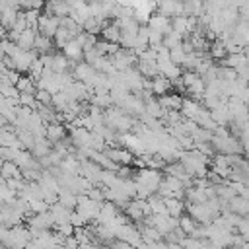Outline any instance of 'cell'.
I'll list each match as a JSON object with an SVG mask.
<instances>
[{
  "label": "cell",
  "instance_id": "cell-1",
  "mask_svg": "<svg viewBox=\"0 0 249 249\" xmlns=\"http://www.w3.org/2000/svg\"><path fill=\"white\" fill-rule=\"evenodd\" d=\"M109 58H111V64H113V68H115L117 72H123V70H126V68L136 66V60H138V56H136L130 49H123V47H121L115 54H111Z\"/></svg>",
  "mask_w": 249,
  "mask_h": 249
},
{
  "label": "cell",
  "instance_id": "cell-2",
  "mask_svg": "<svg viewBox=\"0 0 249 249\" xmlns=\"http://www.w3.org/2000/svg\"><path fill=\"white\" fill-rule=\"evenodd\" d=\"M185 212L196 222V224H210L216 216L210 212L208 204L202 202V204H195V202H185Z\"/></svg>",
  "mask_w": 249,
  "mask_h": 249
},
{
  "label": "cell",
  "instance_id": "cell-3",
  "mask_svg": "<svg viewBox=\"0 0 249 249\" xmlns=\"http://www.w3.org/2000/svg\"><path fill=\"white\" fill-rule=\"evenodd\" d=\"M103 154H105L113 163H117V165H130L132 160H134V154L128 152V150L123 148V146H105Z\"/></svg>",
  "mask_w": 249,
  "mask_h": 249
},
{
  "label": "cell",
  "instance_id": "cell-4",
  "mask_svg": "<svg viewBox=\"0 0 249 249\" xmlns=\"http://www.w3.org/2000/svg\"><path fill=\"white\" fill-rule=\"evenodd\" d=\"M58 25H60V18L51 16V14H39L35 29H37V33H41L45 37H53L54 31L58 29Z\"/></svg>",
  "mask_w": 249,
  "mask_h": 249
},
{
  "label": "cell",
  "instance_id": "cell-5",
  "mask_svg": "<svg viewBox=\"0 0 249 249\" xmlns=\"http://www.w3.org/2000/svg\"><path fill=\"white\" fill-rule=\"evenodd\" d=\"M80 175H82L84 179H88L91 185H99L101 167H99L93 160H82V161H80Z\"/></svg>",
  "mask_w": 249,
  "mask_h": 249
},
{
  "label": "cell",
  "instance_id": "cell-6",
  "mask_svg": "<svg viewBox=\"0 0 249 249\" xmlns=\"http://www.w3.org/2000/svg\"><path fill=\"white\" fill-rule=\"evenodd\" d=\"M156 8H158V14L169 19L175 16H181V0H156Z\"/></svg>",
  "mask_w": 249,
  "mask_h": 249
},
{
  "label": "cell",
  "instance_id": "cell-7",
  "mask_svg": "<svg viewBox=\"0 0 249 249\" xmlns=\"http://www.w3.org/2000/svg\"><path fill=\"white\" fill-rule=\"evenodd\" d=\"M121 210L113 204V202H109V200H103L101 202V206H99V214H97V224H111L115 218H117V214H119Z\"/></svg>",
  "mask_w": 249,
  "mask_h": 249
},
{
  "label": "cell",
  "instance_id": "cell-8",
  "mask_svg": "<svg viewBox=\"0 0 249 249\" xmlns=\"http://www.w3.org/2000/svg\"><path fill=\"white\" fill-rule=\"evenodd\" d=\"M171 89H173V88H171V80H169V78H163L161 74H158V76H154V78L150 80V91H152L154 97L163 95V93H169Z\"/></svg>",
  "mask_w": 249,
  "mask_h": 249
},
{
  "label": "cell",
  "instance_id": "cell-9",
  "mask_svg": "<svg viewBox=\"0 0 249 249\" xmlns=\"http://www.w3.org/2000/svg\"><path fill=\"white\" fill-rule=\"evenodd\" d=\"M66 134H68V132H66V126L60 124V123H47V124H45V138H47L51 144L60 142Z\"/></svg>",
  "mask_w": 249,
  "mask_h": 249
},
{
  "label": "cell",
  "instance_id": "cell-10",
  "mask_svg": "<svg viewBox=\"0 0 249 249\" xmlns=\"http://www.w3.org/2000/svg\"><path fill=\"white\" fill-rule=\"evenodd\" d=\"M43 8H45V14H51L56 18H66L70 14V6L64 0H47Z\"/></svg>",
  "mask_w": 249,
  "mask_h": 249
},
{
  "label": "cell",
  "instance_id": "cell-11",
  "mask_svg": "<svg viewBox=\"0 0 249 249\" xmlns=\"http://www.w3.org/2000/svg\"><path fill=\"white\" fill-rule=\"evenodd\" d=\"M204 12V0H181V16L198 18Z\"/></svg>",
  "mask_w": 249,
  "mask_h": 249
},
{
  "label": "cell",
  "instance_id": "cell-12",
  "mask_svg": "<svg viewBox=\"0 0 249 249\" xmlns=\"http://www.w3.org/2000/svg\"><path fill=\"white\" fill-rule=\"evenodd\" d=\"M146 25H148L150 29H156V31H160L161 35H165V33H169V31H171V23H169V18H165V16H161V14H154V16H148V21H146Z\"/></svg>",
  "mask_w": 249,
  "mask_h": 249
},
{
  "label": "cell",
  "instance_id": "cell-13",
  "mask_svg": "<svg viewBox=\"0 0 249 249\" xmlns=\"http://www.w3.org/2000/svg\"><path fill=\"white\" fill-rule=\"evenodd\" d=\"M200 107H202V103L198 101V99H193V97H183V101H181V109H179V113H181V117L183 119H195V115L200 111Z\"/></svg>",
  "mask_w": 249,
  "mask_h": 249
},
{
  "label": "cell",
  "instance_id": "cell-14",
  "mask_svg": "<svg viewBox=\"0 0 249 249\" xmlns=\"http://www.w3.org/2000/svg\"><path fill=\"white\" fill-rule=\"evenodd\" d=\"M228 210L233 212V214H237V216H247L249 214V198L239 196V195H233L228 200Z\"/></svg>",
  "mask_w": 249,
  "mask_h": 249
},
{
  "label": "cell",
  "instance_id": "cell-15",
  "mask_svg": "<svg viewBox=\"0 0 249 249\" xmlns=\"http://www.w3.org/2000/svg\"><path fill=\"white\" fill-rule=\"evenodd\" d=\"M70 62H82L84 60V51H82V47L74 41V39H70L64 47H62V51H60Z\"/></svg>",
  "mask_w": 249,
  "mask_h": 249
},
{
  "label": "cell",
  "instance_id": "cell-16",
  "mask_svg": "<svg viewBox=\"0 0 249 249\" xmlns=\"http://www.w3.org/2000/svg\"><path fill=\"white\" fill-rule=\"evenodd\" d=\"M156 99L161 109H175V111L181 109V101H183L179 93H163V95H158Z\"/></svg>",
  "mask_w": 249,
  "mask_h": 249
},
{
  "label": "cell",
  "instance_id": "cell-17",
  "mask_svg": "<svg viewBox=\"0 0 249 249\" xmlns=\"http://www.w3.org/2000/svg\"><path fill=\"white\" fill-rule=\"evenodd\" d=\"M35 35H37V29H31V27H25L19 37L16 39V45L21 49V51H31L33 49V41H35Z\"/></svg>",
  "mask_w": 249,
  "mask_h": 249
},
{
  "label": "cell",
  "instance_id": "cell-18",
  "mask_svg": "<svg viewBox=\"0 0 249 249\" xmlns=\"http://www.w3.org/2000/svg\"><path fill=\"white\" fill-rule=\"evenodd\" d=\"M158 64V72L163 76V78H169V80H173V78H179L181 76V66H177V64H173L171 60H161V62H156Z\"/></svg>",
  "mask_w": 249,
  "mask_h": 249
},
{
  "label": "cell",
  "instance_id": "cell-19",
  "mask_svg": "<svg viewBox=\"0 0 249 249\" xmlns=\"http://www.w3.org/2000/svg\"><path fill=\"white\" fill-rule=\"evenodd\" d=\"M14 132H16V136H18V140H19L21 150H29V152H31V148H33V144H35V136H33L27 128H21V126H14Z\"/></svg>",
  "mask_w": 249,
  "mask_h": 249
},
{
  "label": "cell",
  "instance_id": "cell-20",
  "mask_svg": "<svg viewBox=\"0 0 249 249\" xmlns=\"http://www.w3.org/2000/svg\"><path fill=\"white\" fill-rule=\"evenodd\" d=\"M163 204H165V212L173 218H179L185 212V200H177L173 196H167V198H163Z\"/></svg>",
  "mask_w": 249,
  "mask_h": 249
},
{
  "label": "cell",
  "instance_id": "cell-21",
  "mask_svg": "<svg viewBox=\"0 0 249 249\" xmlns=\"http://www.w3.org/2000/svg\"><path fill=\"white\" fill-rule=\"evenodd\" d=\"M49 212H51V216H53V220H54V226H56V224L68 222V216H70L72 210H68L66 206H62V204H58V202H53V204H49Z\"/></svg>",
  "mask_w": 249,
  "mask_h": 249
},
{
  "label": "cell",
  "instance_id": "cell-22",
  "mask_svg": "<svg viewBox=\"0 0 249 249\" xmlns=\"http://www.w3.org/2000/svg\"><path fill=\"white\" fill-rule=\"evenodd\" d=\"M136 70L140 72L142 78H154L160 74L156 60H136Z\"/></svg>",
  "mask_w": 249,
  "mask_h": 249
},
{
  "label": "cell",
  "instance_id": "cell-23",
  "mask_svg": "<svg viewBox=\"0 0 249 249\" xmlns=\"http://www.w3.org/2000/svg\"><path fill=\"white\" fill-rule=\"evenodd\" d=\"M101 39H105V41H109V43H119V37H121V29H119V25L113 21V23H105L103 27H101Z\"/></svg>",
  "mask_w": 249,
  "mask_h": 249
},
{
  "label": "cell",
  "instance_id": "cell-24",
  "mask_svg": "<svg viewBox=\"0 0 249 249\" xmlns=\"http://www.w3.org/2000/svg\"><path fill=\"white\" fill-rule=\"evenodd\" d=\"M51 49H53V39L37 33L35 35V41H33V51L37 54H47V53H51Z\"/></svg>",
  "mask_w": 249,
  "mask_h": 249
},
{
  "label": "cell",
  "instance_id": "cell-25",
  "mask_svg": "<svg viewBox=\"0 0 249 249\" xmlns=\"http://www.w3.org/2000/svg\"><path fill=\"white\" fill-rule=\"evenodd\" d=\"M56 202L58 204H62V206H66L68 210H74L76 208V195L74 193H70L68 189H58L56 191Z\"/></svg>",
  "mask_w": 249,
  "mask_h": 249
},
{
  "label": "cell",
  "instance_id": "cell-26",
  "mask_svg": "<svg viewBox=\"0 0 249 249\" xmlns=\"http://www.w3.org/2000/svg\"><path fill=\"white\" fill-rule=\"evenodd\" d=\"M51 148H53V144H51L45 136L35 138V144H33V148H31V156H33V158H43V156H47V154L51 152Z\"/></svg>",
  "mask_w": 249,
  "mask_h": 249
},
{
  "label": "cell",
  "instance_id": "cell-27",
  "mask_svg": "<svg viewBox=\"0 0 249 249\" xmlns=\"http://www.w3.org/2000/svg\"><path fill=\"white\" fill-rule=\"evenodd\" d=\"M51 70L53 72H70V60L62 53H53Z\"/></svg>",
  "mask_w": 249,
  "mask_h": 249
},
{
  "label": "cell",
  "instance_id": "cell-28",
  "mask_svg": "<svg viewBox=\"0 0 249 249\" xmlns=\"http://www.w3.org/2000/svg\"><path fill=\"white\" fill-rule=\"evenodd\" d=\"M208 56L212 60H222L226 56V49H224V41L222 39H214L208 43Z\"/></svg>",
  "mask_w": 249,
  "mask_h": 249
},
{
  "label": "cell",
  "instance_id": "cell-29",
  "mask_svg": "<svg viewBox=\"0 0 249 249\" xmlns=\"http://www.w3.org/2000/svg\"><path fill=\"white\" fill-rule=\"evenodd\" d=\"M51 39H53V47H54V49H58V51H62V47L72 39V35H70L62 25H58V29L54 31V35H53Z\"/></svg>",
  "mask_w": 249,
  "mask_h": 249
},
{
  "label": "cell",
  "instance_id": "cell-30",
  "mask_svg": "<svg viewBox=\"0 0 249 249\" xmlns=\"http://www.w3.org/2000/svg\"><path fill=\"white\" fill-rule=\"evenodd\" d=\"M16 89L21 93V91H29V93H35L37 91V88H35V80L27 74V76H23V74H19V78H18V82H16Z\"/></svg>",
  "mask_w": 249,
  "mask_h": 249
},
{
  "label": "cell",
  "instance_id": "cell-31",
  "mask_svg": "<svg viewBox=\"0 0 249 249\" xmlns=\"http://www.w3.org/2000/svg\"><path fill=\"white\" fill-rule=\"evenodd\" d=\"M68 95H66V91L64 89H60V91H54L53 95H51V107L54 109V111H64L66 109V105H68Z\"/></svg>",
  "mask_w": 249,
  "mask_h": 249
},
{
  "label": "cell",
  "instance_id": "cell-32",
  "mask_svg": "<svg viewBox=\"0 0 249 249\" xmlns=\"http://www.w3.org/2000/svg\"><path fill=\"white\" fill-rule=\"evenodd\" d=\"M144 113L150 115V117H154V119H160V117H161L163 109L160 107V103H158V99H156L154 95L148 97V99H144Z\"/></svg>",
  "mask_w": 249,
  "mask_h": 249
},
{
  "label": "cell",
  "instance_id": "cell-33",
  "mask_svg": "<svg viewBox=\"0 0 249 249\" xmlns=\"http://www.w3.org/2000/svg\"><path fill=\"white\" fill-rule=\"evenodd\" d=\"M0 175L4 179H12V177H21L19 167L16 165V161H2L0 165Z\"/></svg>",
  "mask_w": 249,
  "mask_h": 249
},
{
  "label": "cell",
  "instance_id": "cell-34",
  "mask_svg": "<svg viewBox=\"0 0 249 249\" xmlns=\"http://www.w3.org/2000/svg\"><path fill=\"white\" fill-rule=\"evenodd\" d=\"M177 222H179V228L183 230L185 235H191V233L195 231V228H196V222H195L187 212H183V214L177 218Z\"/></svg>",
  "mask_w": 249,
  "mask_h": 249
},
{
  "label": "cell",
  "instance_id": "cell-35",
  "mask_svg": "<svg viewBox=\"0 0 249 249\" xmlns=\"http://www.w3.org/2000/svg\"><path fill=\"white\" fill-rule=\"evenodd\" d=\"M18 12H19V10H14V8L4 10V12L0 14V25H2L4 29H10V27L16 23V19H18Z\"/></svg>",
  "mask_w": 249,
  "mask_h": 249
},
{
  "label": "cell",
  "instance_id": "cell-36",
  "mask_svg": "<svg viewBox=\"0 0 249 249\" xmlns=\"http://www.w3.org/2000/svg\"><path fill=\"white\" fill-rule=\"evenodd\" d=\"M181 41H183V37H181L179 33H175L173 29L161 37V45H163V47H167V49H175V47H179V45H181Z\"/></svg>",
  "mask_w": 249,
  "mask_h": 249
},
{
  "label": "cell",
  "instance_id": "cell-37",
  "mask_svg": "<svg viewBox=\"0 0 249 249\" xmlns=\"http://www.w3.org/2000/svg\"><path fill=\"white\" fill-rule=\"evenodd\" d=\"M60 25H62V27H64L72 37H76L78 33H82V31H84V29H82V25H80V23H76V21H74L72 18H68V16H66V18H60Z\"/></svg>",
  "mask_w": 249,
  "mask_h": 249
},
{
  "label": "cell",
  "instance_id": "cell-38",
  "mask_svg": "<svg viewBox=\"0 0 249 249\" xmlns=\"http://www.w3.org/2000/svg\"><path fill=\"white\" fill-rule=\"evenodd\" d=\"M91 150H95V152H103L105 150V140L101 138V134H97V132H93V130H89V144H88Z\"/></svg>",
  "mask_w": 249,
  "mask_h": 249
},
{
  "label": "cell",
  "instance_id": "cell-39",
  "mask_svg": "<svg viewBox=\"0 0 249 249\" xmlns=\"http://www.w3.org/2000/svg\"><path fill=\"white\" fill-rule=\"evenodd\" d=\"M235 233H239L245 241L249 239V220H247V216H241V218L237 220V224H235Z\"/></svg>",
  "mask_w": 249,
  "mask_h": 249
},
{
  "label": "cell",
  "instance_id": "cell-40",
  "mask_svg": "<svg viewBox=\"0 0 249 249\" xmlns=\"http://www.w3.org/2000/svg\"><path fill=\"white\" fill-rule=\"evenodd\" d=\"M185 56H187V53L181 49V45H179V47H175V49H169V60H171L173 64L181 66V64H183V60H185Z\"/></svg>",
  "mask_w": 249,
  "mask_h": 249
},
{
  "label": "cell",
  "instance_id": "cell-41",
  "mask_svg": "<svg viewBox=\"0 0 249 249\" xmlns=\"http://www.w3.org/2000/svg\"><path fill=\"white\" fill-rule=\"evenodd\" d=\"M19 150H21V148H8V146H0V160H2V161H14Z\"/></svg>",
  "mask_w": 249,
  "mask_h": 249
},
{
  "label": "cell",
  "instance_id": "cell-42",
  "mask_svg": "<svg viewBox=\"0 0 249 249\" xmlns=\"http://www.w3.org/2000/svg\"><path fill=\"white\" fill-rule=\"evenodd\" d=\"M39 10H23V18H25V25L35 29L37 27V18H39Z\"/></svg>",
  "mask_w": 249,
  "mask_h": 249
},
{
  "label": "cell",
  "instance_id": "cell-43",
  "mask_svg": "<svg viewBox=\"0 0 249 249\" xmlns=\"http://www.w3.org/2000/svg\"><path fill=\"white\" fill-rule=\"evenodd\" d=\"M18 101H19V105H23V107H33V109H35V105H37L35 93H29V91H21V93L18 95Z\"/></svg>",
  "mask_w": 249,
  "mask_h": 249
},
{
  "label": "cell",
  "instance_id": "cell-44",
  "mask_svg": "<svg viewBox=\"0 0 249 249\" xmlns=\"http://www.w3.org/2000/svg\"><path fill=\"white\" fill-rule=\"evenodd\" d=\"M27 202H29V210H31V214H39V212L49 210V204H47L43 198H35V200H27Z\"/></svg>",
  "mask_w": 249,
  "mask_h": 249
},
{
  "label": "cell",
  "instance_id": "cell-45",
  "mask_svg": "<svg viewBox=\"0 0 249 249\" xmlns=\"http://www.w3.org/2000/svg\"><path fill=\"white\" fill-rule=\"evenodd\" d=\"M53 230H56V233H60L62 237H68V235H72V233H74V226H72L70 222H62V224H56Z\"/></svg>",
  "mask_w": 249,
  "mask_h": 249
},
{
  "label": "cell",
  "instance_id": "cell-46",
  "mask_svg": "<svg viewBox=\"0 0 249 249\" xmlns=\"http://www.w3.org/2000/svg\"><path fill=\"white\" fill-rule=\"evenodd\" d=\"M51 91H47V89H37L35 91V101L37 103H41V105H51Z\"/></svg>",
  "mask_w": 249,
  "mask_h": 249
},
{
  "label": "cell",
  "instance_id": "cell-47",
  "mask_svg": "<svg viewBox=\"0 0 249 249\" xmlns=\"http://www.w3.org/2000/svg\"><path fill=\"white\" fill-rule=\"evenodd\" d=\"M14 196H18V195H16V193H14L6 183H4V185H0V202H8V200H10V198H14Z\"/></svg>",
  "mask_w": 249,
  "mask_h": 249
},
{
  "label": "cell",
  "instance_id": "cell-48",
  "mask_svg": "<svg viewBox=\"0 0 249 249\" xmlns=\"http://www.w3.org/2000/svg\"><path fill=\"white\" fill-rule=\"evenodd\" d=\"M68 222L74 226V228H82V226H86V220L76 212V210H72L70 212V216H68Z\"/></svg>",
  "mask_w": 249,
  "mask_h": 249
},
{
  "label": "cell",
  "instance_id": "cell-49",
  "mask_svg": "<svg viewBox=\"0 0 249 249\" xmlns=\"http://www.w3.org/2000/svg\"><path fill=\"white\" fill-rule=\"evenodd\" d=\"M78 241H76V237L74 235H68V237H64L62 239V249H78Z\"/></svg>",
  "mask_w": 249,
  "mask_h": 249
},
{
  "label": "cell",
  "instance_id": "cell-50",
  "mask_svg": "<svg viewBox=\"0 0 249 249\" xmlns=\"http://www.w3.org/2000/svg\"><path fill=\"white\" fill-rule=\"evenodd\" d=\"M109 249H136V247L128 245L126 241H121V239H113V241L109 243Z\"/></svg>",
  "mask_w": 249,
  "mask_h": 249
},
{
  "label": "cell",
  "instance_id": "cell-51",
  "mask_svg": "<svg viewBox=\"0 0 249 249\" xmlns=\"http://www.w3.org/2000/svg\"><path fill=\"white\" fill-rule=\"evenodd\" d=\"M78 249H101V245H97V243H89V241H86V243H80V245H78Z\"/></svg>",
  "mask_w": 249,
  "mask_h": 249
},
{
  "label": "cell",
  "instance_id": "cell-52",
  "mask_svg": "<svg viewBox=\"0 0 249 249\" xmlns=\"http://www.w3.org/2000/svg\"><path fill=\"white\" fill-rule=\"evenodd\" d=\"M2 39H6V29H4V27H0V41H2Z\"/></svg>",
  "mask_w": 249,
  "mask_h": 249
},
{
  "label": "cell",
  "instance_id": "cell-53",
  "mask_svg": "<svg viewBox=\"0 0 249 249\" xmlns=\"http://www.w3.org/2000/svg\"><path fill=\"white\" fill-rule=\"evenodd\" d=\"M4 56H6V53H4V47H2V45H0V60H2V58H4Z\"/></svg>",
  "mask_w": 249,
  "mask_h": 249
},
{
  "label": "cell",
  "instance_id": "cell-54",
  "mask_svg": "<svg viewBox=\"0 0 249 249\" xmlns=\"http://www.w3.org/2000/svg\"><path fill=\"white\" fill-rule=\"evenodd\" d=\"M45 2H47V0H45Z\"/></svg>",
  "mask_w": 249,
  "mask_h": 249
}]
</instances>
